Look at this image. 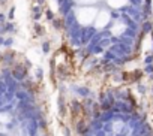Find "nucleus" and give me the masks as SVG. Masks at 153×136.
Segmentation results:
<instances>
[{
  "label": "nucleus",
  "instance_id": "obj_1",
  "mask_svg": "<svg viewBox=\"0 0 153 136\" xmlns=\"http://www.w3.org/2000/svg\"><path fill=\"white\" fill-rule=\"evenodd\" d=\"M47 18H50V19H53V12H50V11H47Z\"/></svg>",
  "mask_w": 153,
  "mask_h": 136
},
{
  "label": "nucleus",
  "instance_id": "obj_2",
  "mask_svg": "<svg viewBox=\"0 0 153 136\" xmlns=\"http://www.w3.org/2000/svg\"><path fill=\"white\" fill-rule=\"evenodd\" d=\"M48 48H50V45H47V43H45V45H44V51H45V53L48 51Z\"/></svg>",
  "mask_w": 153,
  "mask_h": 136
}]
</instances>
